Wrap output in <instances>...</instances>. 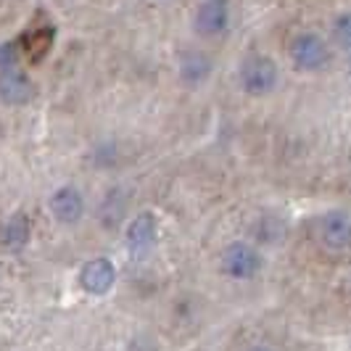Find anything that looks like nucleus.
I'll use <instances>...</instances> for the list:
<instances>
[{
    "mask_svg": "<svg viewBox=\"0 0 351 351\" xmlns=\"http://www.w3.org/2000/svg\"><path fill=\"white\" fill-rule=\"evenodd\" d=\"M278 85V64L269 56H251L241 64V88L248 95H267Z\"/></svg>",
    "mask_w": 351,
    "mask_h": 351,
    "instance_id": "nucleus-1",
    "label": "nucleus"
},
{
    "mask_svg": "<svg viewBox=\"0 0 351 351\" xmlns=\"http://www.w3.org/2000/svg\"><path fill=\"white\" fill-rule=\"evenodd\" d=\"M32 95H35V88H32V82H29L27 74L14 69L0 74V101L19 106V104H27Z\"/></svg>",
    "mask_w": 351,
    "mask_h": 351,
    "instance_id": "nucleus-9",
    "label": "nucleus"
},
{
    "mask_svg": "<svg viewBox=\"0 0 351 351\" xmlns=\"http://www.w3.org/2000/svg\"><path fill=\"white\" fill-rule=\"evenodd\" d=\"M211 74V58L206 53H185L182 58H180V77H182V82H188V85H198V82H204L206 77Z\"/></svg>",
    "mask_w": 351,
    "mask_h": 351,
    "instance_id": "nucleus-11",
    "label": "nucleus"
},
{
    "mask_svg": "<svg viewBox=\"0 0 351 351\" xmlns=\"http://www.w3.org/2000/svg\"><path fill=\"white\" fill-rule=\"evenodd\" d=\"M195 32L204 37H214L225 32L230 24V0H206L195 11Z\"/></svg>",
    "mask_w": 351,
    "mask_h": 351,
    "instance_id": "nucleus-6",
    "label": "nucleus"
},
{
    "mask_svg": "<svg viewBox=\"0 0 351 351\" xmlns=\"http://www.w3.org/2000/svg\"><path fill=\"white\" fill-rule=\"evenodd\" d=\"M291 61L304 71H317L322 69L325 64H328V58H330V53H328V45H325V40L315 32H301L291 40Z\"/></svg>",
    "mask_w": 351,
    "mask_h": 351,
    "instance_id": "nucleus-2",
    "label": "nucleus"
},
{
    "mask_svg": "<svg viewBox=\"0 0 351 351\" xmlns=\"http://www.w3.org/2000/svg\"><path fill=\"white\" fill-rule=\"evenodd\" d=\"M19 53L16 48H14V43H5V45H0V69L8 71L14 64H16Z\"/></svg>",
    "mask_w": 351,
    "mask_h": 351,
    "instance_id": "nucleus-13",
    "label": "nucleus"
},
{
    "mask_svg": "<svg viewBox=\"0 0 351 351\" xmlns=\"http://www.w3.org/2000/svg\"><path fill=\"white\" fill-rule=\"evenodd\" d=\"M51 211L61 225H77L85 214V198L77 188L64 185L51 195Z\"/></svg>",
    "mask_w": 351,
    "mask_h": 351,
    "instance_id": "nucleus-8",
    "label": "nucleus"
},
{
    "mask_svg": "<svg viewBox=\"0 0 351 351\" xmlns=\"http://www.w3.org/2000/svg\"><path fill=\"white\" fill-rule=\"evenodd\" d=\"M117 282V267L106 256H95L80 269V285L90 296H106Z\"/></svg>",
    "mask_w": 351,
    "mask_h": 351,
    "instance_id": "nucleus-4",
    "label": "nucleus"
},
{
    "mask_svg": "<svg viewBox=\"0 0 351 351\" xmlns=\"http://www.w3.org/2000/svg\"><path fill=\"white\" fill-rule=\"evenodd\" d=\"M319 241L333 251L351 248V214L333 209L319 219Z\"/></svg>",
    "mask_w": 351,
    "mask_h": 351,
    "instance_id": "nucleus-5",
    "label": "nucleus"
},
{
    "mask_svg": "<svg viewBox=\"0 0 351 351\" xmlns=\"http://www.w3.org/2000/svg\"><path fill=\"white\" fill-rule=\"evenodd\" d=\"M32 238V225L27 219V214H14L0 225V246L8 251H19L29 243Z\"/></svg>",
    "mask_w": 351,
    "mask_h": 351,
    "instance_id": "nucleus-10",
    "label": "nucleus"
},
{
    "mask_svg": "<svg viewBox=\"0 0 351 351\" xmlns=\"http://www.w3.org/2000/svg\"><path fill=\"white\" fill-rule=\"evenodd\" d=\"M156 238H158V222L151 211H141V214L127 225V248H130L135 256L148 254L151 248L156 246Z\"/></svg>",
    "mask_w": 351,
    "mask_h": 351,
    "instance_id": "nucleus-7",
    "label": "nucleus"
},
{
    "mask_svg": "<svg viewBox=\"0 0 351 351\" xmlns=\"http://www.w3.org/2000/svg\"><path fill=\"white\" fill-rule=\"evenodd\" d=\"M333 37L343 51H351V11H346V14H341V16L335 19Z\"/></svg>",
    "mask_w": 351,
    "mask_h": 351,
    "instance_id": "nucleus-12",
    "label": "nucleus"
},
{
    "mask_svg": "<svg viewBox=\"0 0 351 351\" xmlns=\"http://www.w3.org/2000/svg\"><path fill=\"white\" fill-rule=\"evenodd\" d=\"M222 269L235 280H251L262 269V256L248 243H230L222 251Z\"/></svg>",
    "mask_w": 351,
    "mask_h": 351,
    "instance_id": "nucleus-3",
    "label": "nucleus"
},
{
    "mask_svg": "<svg viewBox=\"0 0 351 351\" xmlns=\"http://www.w3.org/2000/svg\"><path fill=\"white\" fill-rule=\"evenodd\" d=\"M251 351H272V349H267V346H256V349H251Z\"/></svg>",
    "mask_w": 351,
    "mask_h": 351,
    "instance_id": "nucleus-14",
    "label": "nucleus"
}]
</instances>
